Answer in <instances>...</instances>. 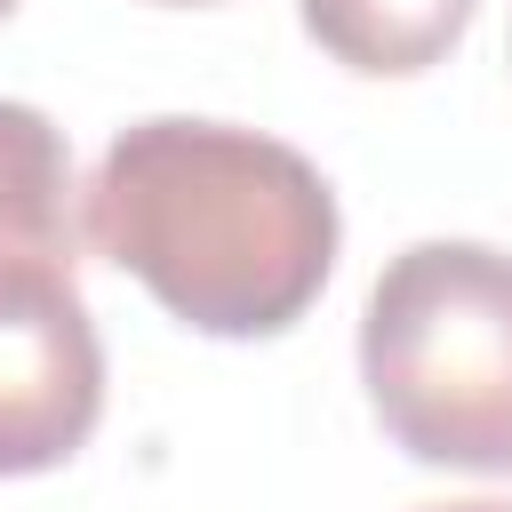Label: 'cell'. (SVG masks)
I'll list each match as a JSON object with an SVG mask.
<instances>
[{"label": "cell", "instance_id": "cell-8", "mask_svg": "<svg viewBox=\"0 0 512 512\" xmlns=\"http://www.w3.org/2000/svg\"><path fill=\"white\" fill-rule=\"evenodd\" d=\"M8 8H16V0H0V16H8Z\"/></svg>", "mask_w": 512, "mask_h": 512}, {"label": "cell", "instance_id": "cell-5", "mask_svg": "<svg viewBox=\"0 0 512 512\" xmlns=\"http://www.w3.org/2000/svg\"><path fill=\"white\" fill-rule=\"evenodd\" d=\"M472 24V0H304V32L368 72V80H408L432 72Z\"/></svg>", "mask_w": 512, "mask_h": 512}, {"label": "cell", "instance_id": "cell-1", "mask_svg": "<svg viewBox=\"0 0 512 512\" xmlns=\"http://www.w3.org/2000/svg\"><path fill=\"white\" fill-rule=\"evenodd\" d=\"M328 176L232 120H136L88 184V240L200 336H280L336 264Z\"/></svg>", "mask_w": 512, "mask_h": 512}, {"label": "cell", "instance_id": "cell-3", "mask_svg": "<svg viewBox=\"0 0 512 512\" xmlns=\"http://www.w3.org/2000/svg\"><path fill=\"white\" fill-rule=\"evenodd\" d=\"M104 416V344L72 264H0V480L56 472Z\"/></svg>", "mask_w": 512, "mask_h": 512}, {"label": "cell", "instance_id": "cell-2", "mask_svg": "<svg viewBox=\"0 0 512 512\" xmlns=\"http://www.w3.org/2000/svg\"><path fill=\"white\" fill-rule=\"evenodd\" d=\"M360 384L416 464L512 472V256L488 240L400 248L360 312Z\"/></svg>", "mask_w": 512, "mask_h": 512}, {"label": "cell", "instance_id": "cell-4", "mask_svg": "<svg viewBox=\"0 0 512 512\" xmlns=\"http://www.w3.org/2000/svg\"><path fill=\"white\" fill-rule=\"evenodd\" d=\"M72 264V152L64 128L0 96V264Z\"/></svg>", "mask_w": 512, "mask_h": 512}, {"label": "cell", "instance_id": "cell-7", "mask_svg": "<svg viewBox=\"0 0 512 512\" xmlns=\"http://www.w3.org/2000/svg\"><path fill=\"white\" fill-rule=\"evenodd\" d=\"M168 8H200V0H168Z\"/></svg>", "mask_w": 512, "mask_h": 512}, {"label": "cell", "instance_id": "cell-6", "mask_svg": "<svg viewBox=\"0 0 512 512\" xmlns=\"http://www.w3.org/2000/svg\"><path fill=\"white\" fill-rule=\"evenodd\" d=\"M424 512H512L504 496H464V504H424Z\"/></svg>", "mask_w": 512, "mask_h": 512}]
</instances>
